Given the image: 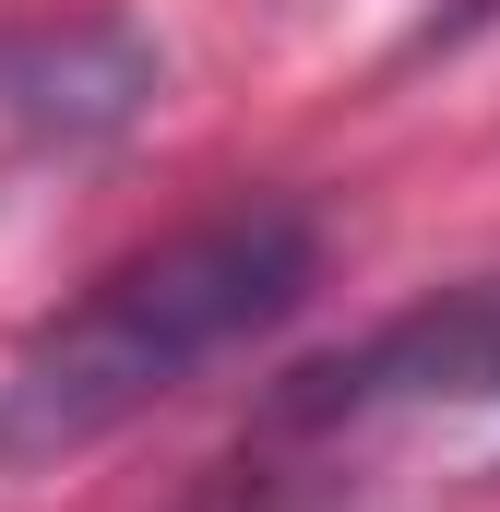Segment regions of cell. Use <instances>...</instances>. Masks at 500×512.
<instances>
[{"mask_svg":"<svg viewBox=\"0 0 500 512\" xmlns=\"http://www.w3.org/2000/svg\"><path fill=\"white\" fill-rule=\"evenodd\" d=\"M310 286H322V227L286 191L215 203V215L120 251L84 298H60L12 346V370H0V477H60L96 441L143 429L203 370L286 334L310 310Z\"/></svg>","mask_w":500,"mask_h":512,"instance_id":"obj_1","label":"cell"},{"mask_svg":"<svg viewBox=\"0 0 500 512\" xmlns=\"http://www.w3.org/2000/svg\"><path fill=\"white\" fill-rule=\"evenodd\" d=\"M453 405H500V274L489 286H441V298L370 322L358 346L310 358L298 382H274L262 441H370V429L453 417Z\"/></svg>","mask_w":500,"mask_h":512,"instance_id":"obj_2","label":"cell"},{"mask_svg":"<svg viewBox=\"0 0 500 512\" xmlns=\"http://www.w3.org/2000/svg\"><path fill=\"white\" fill-rule=\"evenodd\" d=\"M155 84L167 60L131 24H0V131L24 143H120Z\"/></svg>","mask_w":500,"mask_h":512,"instance_id":"obj_3","label":"cell"}]
</instances>
